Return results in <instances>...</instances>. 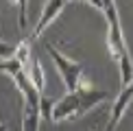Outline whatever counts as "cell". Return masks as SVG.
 <instances>
[{"label": "cell", "mask_w": 133, "mask_h": 131, "mask_svg": "<svg viewBox=\"0 0 133 131\" xmlns=\"http://www.w3.org/2000/svg\"><path fill=\"white\" fill-rule=\"evenodd\" d=\"M87 4L101 9L105 13V18H107V48H109V55H111L116 61H120L129 53V48L124 44V33H122V26H120V15H118L116 2L114 0H109V2L94 0V2H87Z\"/></svg>", "instance_id": "1"}, {"label": "cell", "mask_w": 133, "mask_h": 131, "mask_svg": "<svg viewBox=\"0 0 133 131\" xmlns=\"http://www.w3.org/2000/svg\"><path fill=\"white\" fill-rule=\"evenodd\" d=\"M46 50L50 55V59L55 61V68L59 70V74H61V81L63 85L68 87V92H76L83 83V66L79 61H74V59L65 57L61 50H57V48L52 46V44H46Z\"/></svg>", "instance_id": "2"}, {"label": "cell", "mask_w": 133, "mask_h": 131, "mask_svg": "<svg viewBox=\"0 0 133 131\" xmlns=\"http://www.w3.org/2000/svg\"><path fill=\"white\" fill-rule=\"evenodd\" d=\"M79 116H81V112H79V92H68L61 98H57V103L52 107V114H50V120L52 122H65V120L79 118Z\"/></svg>", "instance_id": "3"}, {"label": "cell", "mask_w": 133, "mask_h": 131, "mask_svg": "<svg viewBox=\"0 0 133 131\" xmlns=\"http://www.w3.org/2000/svg\"><path fill=\"white\" fill-rule=\"evenodd\" d=\"M65 4H68L65 0H48V2H44V7H42V15H39V20H37V24H35V29H33L31 37H29L31 42H33V40H37V37H39L42 33L46 31L55 20H57V15L63 11Z\"/></svg>", "instance_id": "4"}, {"label": "cell", "mask_w": 133, "mask_h": 131, "mask_svg": "<svg viewBox=\"0 0 133 131\" xmlns=\"http://www.w3.org/2000/svg\"><path fill=\"white\" fill-rule=\"evenodd\" d=\"M131 101H133V85L122 87L120 94L116 96L114 105H111V116H109V122H107V129L105 131H116V127L120 125V120H122L124 112H127V107L131 105Z\"/></svg>", "instance_id": "5"}, {"label": "cell", "mask_w": 133, "mask_h": 131, "mask_svg": "<svg viewBox=\"0 0 133 131\" xmlns=\"http://www.w3.org/2000/svg\"><path fill=\"white\" fill-rule=\"evenodd\" d=\"M76 92H79V112H81V116L92 112L94 107H98L101 103H105L109 98V94L105 90H94V87H87L85 83H81V87Z\"/></svg>", "instance_id": "6"}, {"label": "cell", "mask_w": 133, "mask_h": 131, "mask_svg": "<svg viewBox=\"0 0 133 131\" xmlns=\"http://www.w3.org/2000/svg\"><path fill=\"white\" fill-rule=\"evenodd\" d=\"M39 120H42V109L22 101V125H20V131H39Z\"/></svg>", "instance_id": "7"}, {"label": "cell", "mask_w": 133, "mask_h": 131, "mask_svg": "<svg viewBox=\"0 0 133 131\" xmlns=\"http://www.w3.org/2000/svg\"><path fill=\"white\" fill-rule=\"evenodd\" d=\"M26 72H29L31 76V81H33V85L37 87V92H44V87H46V76H44V68H42V63L37 61V59H31V63H29V68H26Z\"/></svg>", "instance_id": "8"}, {"label": "cell", "mask_w": 133, "mask_h": 131, "mask_svg": "<svg viewBox=\"0 0 133 131\" xmlns=\"http://www.w3.org/2000/svg\"><path fill=\"white\" fill-rule=\"evenodd\" d=\"M13 59H18V61L24 66V68L31 63V59H33V57H31V40H29V37H26V40H22L18 46H15V55H13Z\"/></svg>", "instance_id": "9"}, {"label": "cell", "mask_w": 133, "mask_h": 131, "mask_svg": "<svg viewBox=\"0 0 133 131\" xmlns=\"http://www.w3.org/2000/svg\"><path fill=\"white\" fill-rule=\"evenodd\" d=\"M0 70L2 72H7L9 76H13L15 72H20V70H24V66H22L18 59L9 57V59H0Z\"/></svg>", "instance_id": "10"}, {"label": "cell", "mask_w": 133, "mask_h": 131, "mask_svg": "<svg viewBox=\"0 0 133 131\" xmlns=\"http://www.w3.org/2000/svg\"><path fill=\"white\" fill-rule=\"evenodd\" d=\"M13 4L20 9V15H18V26H20V31H22V29L26 26V7H29V2H26V0H15Z\"/></svg>", "instance_id": "11"}, {"label": "cell", "mask_w": 133, "mask_h": 131, "mask_svg": "<svg viewBox=\"0 0 133 131\" xmlns=\"http://www.w3.org/2000/svg\"><path fill=\"white\" fill-rule=\"evenodd\" d=\"M13 55H15V46L0 40V59H9V57H13Z\"/></svg>", "instance_id": "12"}, {"label": "cell", "mask_w": 133, "mask_h": 131, "mask_svg": "<svg viewBox=\"0 0 133 131\" xmlns=\"http://www.w3.org/2000/svg\"><path fill=\"white\" fill-rule=\"evenodd\" d=\"M0 131H7V127H4V125H0Z\"/></svg>", "instance_id": "13"}, {"label": "cell", "mask_w": 133, "mask_h": 131, "mask_svg": "<svg viewBox=\"0 0 133 131\" xmlns=\"http://www.w3.org/2000/svg\"><path fill=\"white\" fill-rule=\"evenodd\" d=\"M131 85H133V83H131Z\"/></svg>", "instance_id": "14"}]
</instances>
